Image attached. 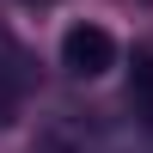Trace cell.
Instances as JSON below:
<instances>
[{"label":"cell","instance_id":"1","mask_svg":"<svg viewBox=\"0 0 153 153\" xmlns=\"http://www.w3.org/2000/svg\"><path fill=\"white\" fill-rule=\"evenodd\" d=\"M61 68H68L74 80L110 74L117 68V37H110L104 25H68V37H61Z\"/></svg>","mask_w":153,"mask_h":153},{"label":"cell","instance_id":"2","mask_svg":"<svg viewBox=\"0 0 153 153\" xmlns=\"http://www.w3.org/2000/svg\"><path fill=\"white\" fill-rule=\"evenodd\" d=\"M31 61L19 55V49L6 43V37H0V129H6L12 117H19V98H25V80H31Z\"/></svg>","mask_w":153,"mask_h":153},{"label":"cell","instance_id":"3","mask_svg":"<svg viewBox=\"0 0 153 153\" xmlns=\"http://www.w3.org/2000/svg\"><path fill=\"white\" fill-rule=\"evenodd\" d=\"M129 104L153 123V49H135V61H129Z\"/></svg>","mask_w":153,"mask_h":153},{"label":"cell","instance_id":"4","mask_svg":"<svg viewBox=\"0 0 153 153\" xmlns=\"http://www.w3.org/2000/svg\"><path fill=\"white\" fill-rule=\"evenodd\" d=\"M31 6H43V0H31Z\"/></svg>","mask_w":153,"mask_h":153}]
</instances>
